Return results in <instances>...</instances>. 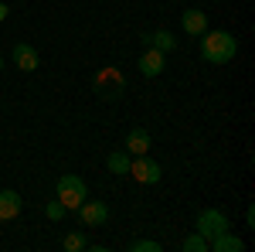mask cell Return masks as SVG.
Masks as SVG:
<instances>
[{"label": "cell", "mask_w": 255, "mask_h": 252, "mask_svg": "<svg viewBox=\"0 0 255 252\" xmlns=\"http://www.w3.org/2000/svg\"><path fill=\"white\" fill-rule=\"evenodd\" d=\"M89 242H85V235L82 232H72V235H65V249L68 252H79V249H85Z\"/></svg>", "instance_id": "cell-16"}, {"label": "cell", "mask_w": 255, "mask_h": 252, "mask_svg": "<svg viewBox=\"0 0 255 252\" xmlns=\"http://www.w3.org/2000/svg\"><path fill=\"white\" fill-rule=\"evenodd\" d=\"M194 229H197V235H204V239L211 242L215 235H221L225 229H232V225H228V218H225L221 212L208 208V212H201V215H197V225H194Z\"/></svg>", "instance_id": "cell-4"}, {"label": "cell", "mask_w": 255, "mask_h": 252, "mask_svg": "<svg viewBox=\"0 0 255 252\" xmlns=\"http://www.w3.org/2000/svg\"><path fill=\"white\" fill-rule=\"evenodd\" d=\"M129 174L136 177L139 184H157L160 177H163V174H160V164H157V160H150L146 154H139L136 160H129Z\"/></svg>", "instance_id": "cell-5"}, {"label": "cell", "mask_w": 255, "mask_h": 252, "mask_svg": "<svg viewBox=\"0 0 255 252\" xmlns=\"http://www.w3.org/2000/svg\"><path fill=\"white\" fill-rule=\"evenodd\" d=\"M55 191H58V201L65 205V208H79L82 201H85V181H82L79 174H61L58 184H55Z\"/></svg>", "instance_id": "cell-3"}, {"label": "cell", "mask_w": 255, "mask_h": 252, "mask_svg": "<svg viewBox=\"0 0 255 252\" xmlns=\"http://www.w3.org/2000/svg\"><path fill=\"white\" fill-rule=\"evenodd\" d=\"M235 51H238V41L228 31H204L201 34V55L211 65H228L235 58Z\"/></svg>", "instance_id": "cell-1"}, {"label": "cell", "mask_w": 255, "mask_h": 252, "mask_svg": "<svg viewBox=\"0 0 255 252\" xmlns=\"http://www.w3.org/2000/svg\"><path fill=\"white\" fill-rule=\"evenodd\" d=\"M180 27H184L191 38H201V34L208 31V14H204V10H197V7H191V10H184Z\"/></svg>", "instance_id": "cell-8"}, {"label": "cell", "mask_w": 255, "mask_h": 252, "mask_svg": "<svg viewBox=\"0 0 255 252\" xmlns=\"http://www.w3.org/2000/svg\"><path fill=\"white\" fill-rule=\"evenodd\" d=\"M65 212H68V208H65L61 201H51V205H48V218H51V222H58V218H65Z\"/></svg>", "instance_id": "cell-18"}, {"label": "cell", "mask_w": 255, "mask_h": 252, "mask_svg": "<svg viewBox=\"0 0 255 252\" xmlns=\"http://www.w3.org/2000/svg\"><path fill=\"white\" fill-rule=\"evenodd\" d=\"M0 72H3V58H0Z\"/></svg>", "instance_id": "cell-20"}, {"label": "cell", "mask_w": 255, "mask_h": 252, "mask_svg": "<svg viewBox=\"0 0 255 252\" xmlns=\"http://www.w3.org/2000/svg\"><path fill=\"white\" fill-rule=\"evenodd\" d=\"M20 208H24V201H20L17 191H0V222H10V218H17Z\"/></svg>", "instance_id": "cell-10"}, {"label": "cell", "mask_w": 255, "mask_h": 252, "mask_svg": "<svg viewBox=\"0 0 255 252\" xmlns=\"http://www.w3.org/2000/svg\"><path fill=\"white\" fill-rule=\"evenodd\" d=\"M14 61H17V68H20V72H34V68L41 65L38 51H34L31 44H14Z\"/></svg>", "instance_id": "cell-12"}, {"label": "cell", "mask_w": 255, "mask_h": 252, "mask_svg": "<svg viewBox=\"0 0 255 252\" xmlns=\"http://www.w3.org/2000/svg\"><path fill=\"white\" fill-rule=\"evenodd\" d=\"M143 44H146V48H157V51L167 55V51L177 48V38L170 34V31H153V34H143Z\"/></svg>", "instance_id": "cell-13"}, {"label": "cell", "mask_w": 255, "mask_h": 252, "mask_svg": "<svg viewBox=\"0 0 255 252\" xmlns=\"http://www.w3.org/2000/svg\"><path fill=\"white\" fill-rule=\"evenodd\" d=\"M139 75H146V78H157L163 75V68H167V58H163V51H157V48H146L143 55H139Z\"/></svg>", "instance_id": "cell-6"}, {"label": "cell", "mask_w": 255, "mask_h": 252, "mask_svg": "<svg viewBox=\"0 0 255 252\" xmlns=\"http://www.w3.org/2000/svg\"><path fill=\"white\" fill-rule=\"evenodd\" d=\"M180 249L184 252H208V239H204V235H187V239L180 242Z\"/></svg>", "instance_id": "cell-15"}, {"label": "cell", "mask_w": 255, "mask_h": 252, "mask_svg": "<svg viewBox=\"0 0 255 252\" xmlns=\"http://www.w3.org/2000/svg\"><path fill=\"white\" fill-rule=\"evenodd\" d=\"M7 17V3H0V20Z\"/></svg>", "instance_id": "cell-19"}, {"label": "cell", "mask_w": 255, "mask_h": 252, "mask_svg": "<svg viewBox=\"0 0 255 252\" xmlns=\"http://www.w3.org/2000/svg\"><path fill=\"white\" fill-rule=\"evenodd\" d=\"M106 167L116 177H126L129 174V154H126V150H113V154L106 157Z\"/></svg>", "instance_id": "cell-14"}, {"label": "cell", "mask_w": 255, "mask_h": 252, "mask_svg": "<svg viewBox=\"0 0 255 252\" xmlns=\"http://www.w3.org/2000/svg\"><path fill=\"white\" fill-rule=\"evenodd\" d=\"M208 249H211V252H242V249H245V242H242L238 235H232L228 229H225L221 235H215V239L208 242Z\"/></svg>", "instance_id": "cell-11"}, {"label": "cell", "mask_w": 255, "mask_h": 252, "mask_svg": "<svg viewBox=\"0 0 255 252\" xmlns=\"http://www.w3.org/2000/svg\"><path fill=\"white\" fill-rule=\"evenodd\" d=\"M129 249L133 252H160V242H153V239H139V242H133Z\"/></svg>", "instance_id": "cell-17"}, {"label": "cell", "mask_w": 255, "mask_h": 252, "mask_svg": "<svg viewBox=\"0 0 255 252\" xmlns=\"http://www.w3.org/2000/svg\"><path fill=\"white\" fill-rule=\"evenodd\" d=\"M150 147H153V136L146 133L143 126H136V130H129V133H126V154L139 157V154H146Z\"/></svg>", "instance_id": "cell-9"}, {"label": "cell", "mask_w": 255, "mask_h": 252, "mask_svg": "<svg viewBox=\"0 0 255 252\" xmlns=\"http://www.w3.org/2000/svg\"><path fill=\"white\" fill-rule=\"evenodd\" d=\"M92 85H96V96L106 99V102H116V99H123V92H126V78H123V72L113 68V65L99 68L96 78H92Z\"/></svg>", "instance_id": "cell-2"}, {"label": "cell", "mask_w": 255, "mask_h": 252, "mask_svg": "<svg viewBox=\"0 0 255 252\" xmlns=\"http://www.w3.org/2000/svg\"><path fill=\"white\" fill-rule=\"evenodd\" d=\"M75 212H79L82 225H89V229H96V225H106V218H109V208H106L102 201H82Z\"/></svg>", "instance_id": "cell-7"}]
</instances>
